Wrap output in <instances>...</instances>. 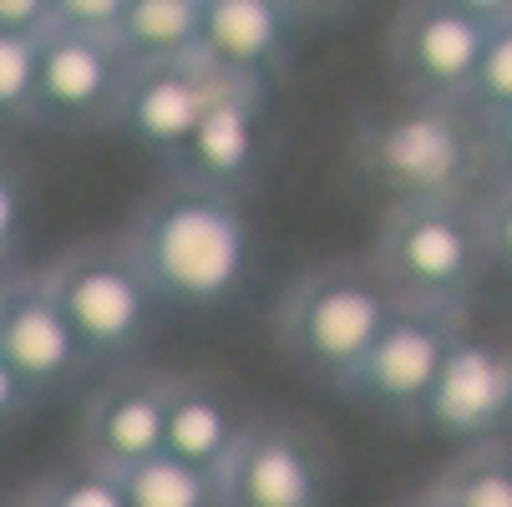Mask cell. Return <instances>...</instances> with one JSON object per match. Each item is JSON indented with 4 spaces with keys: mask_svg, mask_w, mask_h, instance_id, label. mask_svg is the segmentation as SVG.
Returning <instances> with one entry per match:
<instances>
[{
    "mask_svg": "<svg viewBox=\"0 0 512 507\" xmlns=\"http://www.w3.org/2000/svg\"><path fill=\"white\" fill-rule=\"evenodd\" d=\"M477 224H482V239H487L492 264H507L512 269V183H497V193L477 208Z\"/></svg>",
    "mask_w": 512,
    "mask_h": 507,
    "instance_id": "cell-24",
    "label": "cell"
},
{
    "mask_svg": "<svg viewBox=\"0 0 512 507\" xmlns=\"http://www.w3.org/2000/svg\"><path fill=\"white\" fill-rule=\"evenodd\" d=\"M487 21L447 6V0H411L391 36V71L411 102H462L482 51Z\"/></svg>",
    "mask_w": 512,
    "mask_h": 507,
    "instance_id": "cell-12",
    "label": "cell"
},
{
    "mask_svg": "<svg viewBox=\"0 0 512 507\" xmlns=\"http://www.w3.org/2000/svg\"><path fill=\"white\" fill-rule=\"evenodd\" d=\"M295 16L279 0H198V51L239 77H269L284 61Z\"/></svg>",
    "mask_w": 512,
    "mask_h": 507,
    "instance_id": "cell-16",
    "label": "cell"
},
{
    "mask_svg": "<svg viewBox=\"0 0 512 507\" xmlns=\"http://www.w3.org/2000/svg\"><path fill=\"white\" fill-rule=\"evenodd\" d=\"M391 310H396V295L381 279V269L371 264V254L325 259L279 295L274 340L300 376L340 391L350 371L365 360V350L376 345Z\"/></svg>",
    "mask_w": 512,
    "mask_h": 507,
    "instance_id": "cell-2",
    "label": "cell"
},
{
    "mask_svg": "<svg viewBox=\"0 0 512 507\" xmlns=\"http://www.w3.org/2000/svg\"><path fill=\"white\" fill-rule=\"evenodd\" d=\"M122 6H127V0H51V21L56 26H77V31L112 36Z\"/></svg>",
    "mask_w": 512,
    "mask_h": 507,
    "instance_id": "cell-25",
    "label": "cell"
},
{
    "mask_svg": "<svg viewBox=\"0 0 512 507\" xmlns=\"http://www.w3.org/2000/svg\"><path fill=\"white\" fill-rule=\"evenodd\" d=\"M112 41L127 61H168L198 51V0H127Z\"/></svg>",
    "mask_w": 512,
    "mask_h": 507,
    "instance_id": "cell-17",
    "label": "cell"
},
{
    "mask_svg": "<svg viewBox=\"0 0 512 507\" xmlns=\"http://www.w3.org/2000/svg\"><path fill=\"white\" fill-rule=\"evenodd\" d=\"M264 168V77L224 71L163 173L188 188L249 198Z\"/></svg>",
    "mask_w": 512,
    "mask_h": 507,
    "instance_id": "cell-8",
    "label": "cell"
},
{
    "mask_svg": "<svg viewBox=\"0 0 512 507\" xmlns=\"http://www.w3.org/2000/svg\"><path fill=\"white\" fill-rule=\"evenodd\" d=\"M122 82H127V56L112 36L56 21L36 31V87H31L36 127L51 132L112 127Z\"/></svg>",
    "mask_w": 512,
    "mask_h": 507,
    "instance_id": "cell-9",
    "label": "cell"
},
{
    "mask_svg": "<svg viewBox=\"0 0 512 507\" xmlns=\"http://www.w3.org/2000/svg\"><path fill=\"white\" fill-rule=\"evenodd\" d=\"M442 507H512V447L507 437L497 442H472L452 457V467L431 482Z\"/></svg>",
    "mask_w": 512,
    "mask_h": 507,
    "instance_id": "cell-19",
    "label": "cell"
},
{
    "mask_svg": "<svg viewBox=\"0 0 512 507\" xmlns=\"http://www.w3.org/2000/svg\"><path fill=\"white\" fill-rule=\"evenodd\" d=\"M371 264L381 269L396 300L462 315L482 289V274L492 269V254L472 203L406 198L386 208Z\"/></svg>",
    "mask_w": 512,
    "mask_h": 507,
    "instance_id": "cell-3",
    "label": "cell"
},
{
    "mask_svg": "<svg viewBox=\"0 0 512 507\" xmlns=\"http://www.w3.org/2000/svg\"><path fill=\"white\" fill-rule=\"evenodd\" d=\"M218 502L224 507H330L335 457L315 426L295 416H249L224 457Z\"/></svg>",
    "mask_w": 512,
    "mask_h": 507,
    "instance_id": "cell-6",
    "label": "cell"
},
{
    "mask_svg": "<svg viewBox=\"0 0 512 507\" xmlns=\"http://www.w3.org/2000/svg\"><path fill=\"white\" fill-rule=\"evenodd\" d=\"M122 244L148 274L163 310H229L254 274V224L244 198L188 188L173 178L132 213Z\"/></svg>",
    "mask_w": 512,
    "mask_h": 507,
    "instance_id": "cell-1",
    "label": "cell"
},
{
    "mask_svg": "<svg viewBox=\"0 0 512 507\" xmlns=\"http://www.w3.org/2000/svg\"><path fill=\"white\" fill-rule=\"evenodd\" d=\"M153 452H163V371L117 366L82 401L77 457L117 472Z\"/></svg>",
    "mask_w": 512,
    "mask_h": 507,
    "instance_id": "cell-14",
    "label": "cell"
},
{
    "mask_svg": "<svg viewBox=\"0 0 512 507\" xmlns=\"http://www.w3.org/2000/svg\"><path fill=\"white\" fill-rule=\"evenodd\" d=\"M16 279H21L16 264H0V320H6V305H11V295H16Z\"/></svg>",
    "mask_w": 512,
    "mask_h": 507,
    "instance_id": "cell-31",
    "label": "cell"
},
{
    "mask_svg": "<svg viewBox=\"0 0 512 507\" xmlns=\"http://www.w3.org/2000/svg\"><path fill=\"white\" fill-rule=\"evenodd\" d=\"M477 153H482V178L512 183V107L477 117Z\"/></svg>",
    "mask_w": 512,
    "mask_h": 507,
    "instance_id": "cell-23",
    "label": "cell"
},
{
    "mask_svg": "<svg viewBox=\"0 0 512 507\" xmlns=\"http://www.w3.org/2000/svg\"><path fill=\"white\" fill-rule=\"evenodd\" d=\"M416 426H431L436 437H447L457 447L507 437L512 431V350L472 330H457Z\"/></svg>",
    "mask_w": 512,
    "mask_h": 507,
    "instance_id": "cell-10",
    "label": "cell"
},
{
    "mask_svg": "<svg viewBox=\"0 0 512 507\" xmlns=\"http://www.w3.org/2000/svg\"><path fill=\"white\" fill-rule=\"evenodd\" d=\"M0 360H6V366L16 371V381L36 396V406L71 391L92 371L77 330H71L66 315L56 310L41 274L16 279V295L6 305V320H0Z\"/></svg>",
    "mask_w": 512,
    "mask_h": 507,
    "instance_id": "cell-13",
    "label": "cell"
},
{
    "mask_svg": "<svg viewBox=\"0 0 512 507\" xmlns=\"http://www.w3.org/2000/svg\"><path fill=\"white\" fill-rule=\"evenodd\" d=\"M457 330H462V315H452V310L396 300L391 320L381 325V335H376L371 350H365V360L350 371L340 396L360 411L381 416V421L416 426Z\"/></svg>",
    "mask_w": 512,
    "mask_h": 507,
    "instance_id": "cell-7",
    "label": "cell"
},
{
    "mask_svg": "<svg viewBox=\"0 0 512 507\" xmlns=\"http://www.w3.org/2000/svg\"><path fill=\"white\" fill-rule=\"evenodd\" d=\"M355 173L391 203H467V188L482 178L477 117L462 102H406L355 132Z\"/></svg>",
    "mask_w": 512,
    "mask_h": 507,
    "instance_id": "cell-4",
    "label": "cell"
},
{
    "mask_svg": "<svg viewBox=\"0 0 512 507\" xmlns=\"http://www.w3.org/2000/svg\"><path fill=\"white\" fill-rule=\"evenodd\" d=\"M36 406V396L16 381V371L6 366V360H0V437H6L11 426H21V416Z\"/></svg>",
    "mask_w": 512,
    "mask_h": 507,
    "instance_id": "cell-27",
    "label": "cell"
},
{
    "mask_svg": "<svg viewBox=\"0 0 512 507\" xmlns=\"http://www.w3.org/2000/svg\"><path fill=\"white\" fill-rule=\"evenodd\" d=\"M224 66H213L203 51L168 56V61H127V82L112 112V127L127 132L148 158L168 163L173 148L198 122L203 102L213 97Z\"/></svg>",
    "mask_w": 512,
    "mask_h": 507,
    "instance_id": "cell-11",
    "label": "cell"
},
{
    "mask_svg": "<svg viewBox=\"0 0 512 507\" xmlns=\"http://www.w3.org/2000/svg\"><path fill=\"white\" fill-rule=\"evenodd\" d=\"M0 26H6V31H41V26H51V0H0Z\"/></svg>",
    "mask_w": 512,
    "mask_h": 507,
    "instance_id": "cell-28",
    "label": "cell"
},
{
    "mask_svg": "<svg viewBox=\"0 0 512 507\" xmlns=\"http://www.w3.org/2000/svg\"><path fill=\"white\" fill-rule=\"evenodd\" d=\"M0 507H41L36 497H31V487L26 492H11V497H0Z\"/></svg>",
    "mask_w": 512,
    "mask_h": 507,
    "instance_id": "cell-33",
    "label": "cell"
},
{
    "mask_svg": "<svg viewBox=\"0 0 512 507\" xmlns=\"http://www.w3.org/2000/svg\"><path fill=\"white\" fill-rule=\"evenodd\" d=\"M396 507H442V502H436V492L426 487V492H411V497H401Z\"/></svg>",
    "mask_w": 512,
    "mask_h": 507,
    "instance_id": "cell-32",
    "label": "cell"
},
{
    "mask_svg": "<svg viewBox=\"0 0 512 507\" xmlns=\"http://www.w3.org/2000/svg\"><path fill=\"white\" fill-rule=\"evenodd\" d=\"M36 274L51 289L66 325L77 330L92 371L97 366L102 371L132 366L142 355V345L153 340L163 300L153 295L148 274L137 269V259L122 239H87Z\"/></svg>",
    "mask_w": 512,
    "mask_h": 507,
    "instance_id": "cell-5",
    "label": "cell"
},
{
    "mask_svg": "<svg viewBox=\"0 0 512 507\" xmlns=\"http://www.w3.org/2000/svg\"><path fill=\"white\" fill-rule=\"evenodd\" d=\"M117 487L127 507H224L218 502V477L178 462L168 452H153L142 462L117 467Z\"/></svg>",
    "mask_w": 512,
    "mask_h": 507,
    "instance_id": "cell-18",
    "label": "cell"
},
{
    "mask_svg": "<svg viewBox=\"0 0 512 507\" xmlns=\"http://www.w3.org/2000/svg\"><path fill=\"white\" fill-rule=\"evenodd\" d=\"M279 6L295 16V26H300V21H320V16H330L340 0H279Z\"/></svg>",
    "mask_w": 512,
    "mask_h": 507,
    "instance_id": "cell-30",
    "label": "cell"
},
{
    "mask_svg": "<svg viewBox=\"0 0 512 507\" xmlns=\"http://www.w3.org/2000/svg\"><path fill=\"white\" fill-rule=\"evenodd\" d=\"M31 497H36L41 507H127V502H122V487H117V472H112V467H97V462H87V457L46 472V477L31 487Z\"/></svg>",
    "mask_w": 512,
    "mask_h": 507,
    "instance_id": "cell-21",
    "label": "cell"
},
{
    "mask_svg": "<svg viewBox=\"0 0 512 507\" xmlns=\"http://www.w3.org/2000/svg\"><path fill=\"white\" fill-rule=\"evenodd\" d=\"M447 6H457V11H467V16H477V21H502V16H512V0H447Z\"/></svg>",
    "mask_w": 512,
    "mask_h": 507,
    "instance_id": "cell-29",
    "label": "cell"
},
{
    "mask_svg": "<svg viewBox=\"0 0 512 507\" xmlns=\"http://www.w3.org/2000/svg\"><path fill=\"white\" fill-rule=\"evenodd\" d=\"M21 234H26V188L6 163H0V264L16 259Z\"/></svg>",
    "mask_w": 512,
    "mask_h": 507,
    "instance_id": "cell-26",
    "label": "cell"
},
{
    "mask_svg": "<svg viewBox=\"0 0 512 507\" xmlns=\"http://www.w3.org/2000/svg\"><path fill=\"white\" fill-rule=\"evenodd\" d=\"M462 107L472 117L512 107V16L487 21V36H482V51H477V66H472V82L462 92Z\"/></svg>",
    "mask_w": 512,
    "mask_h": 507,
    "instance_id": "cell-20",
    "label": "cell"
},
{
    "mask_svg": "<svg viewBox=\"0 0 512 507\" xmlns=\"http://www.w3.org/2000/svg\"><path fill=\"white\" fill-rule=\"evenodd\" d=\"M36 87V31L0 26V122H31Z\"/></svg>",
    "mask_w": 512,
    "mask_h": 507,
    "instance_id": "cell-22",
    "label": "cell"
},
{
    "mask_svg": "<svg viewBox=\"0 0 512 507\" xmlns=\"http://www.w3.org/2000/svg\"><path fill=\"white\" fill-rule=\"evenodd\" d=\"M244 411L234 391L198 371H163V452L178 462H193L203 472H218L234 452Z\"/></svg>",
    "mask_w": 512,
    "mask_h": 507,
    "instance_id": "cell-15",
    "label": "cell"
}]
</instances>
